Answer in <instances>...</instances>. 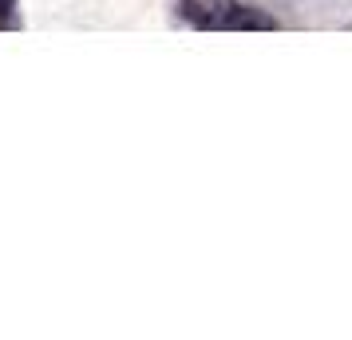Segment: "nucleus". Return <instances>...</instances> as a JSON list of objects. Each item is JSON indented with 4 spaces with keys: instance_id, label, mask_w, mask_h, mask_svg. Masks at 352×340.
Wrapping results in <instances>:
<instances>
[{
    "instance_id": "nucleus-3",
    "label": "nucleus",
    "mask_w": 352,
    "mask_h": 340,
    "mask_svg": "<svg viewBox=\"0 0 352 340\" xmlns=\"http://www.w3.org/2000/svg\"><path fill=\"white\" fill-rule=\"evenodd\" d=\"M16 0H0V28H16Z\"/></svg>"
},
{
    "instance_id": "nucleus-1",
    "label": "nucleus",
    "mask_w": 352,
    "mask_h": 340,
    "mask_svg": "<svg viewBox=\"0 0 352 340\" xmlns=\"http://www.w3.org/2000/svg\"><path fill=\"white\" fill-rule=\"evenodd\" d=\"M234 12V0H182V16L194 20L198 28H226Z\"/></svg>"
},
{
    "instance_id": "nucleus-2",
    "label": "nucleus",
    "mask_w": 352,
    "mask_h": 340,
    "mask_svg": "<svg viewBox=\"0 0 352 340\" xmlns=\"http://www.w3.org/2000/svg\"><path fill=\"white\" fill-rule=\"evenodd\" d=\"M250 32V28H257V32H273L277 28V20L261 16V12H254V8H241V4H234V12H230V20H226V32Z\"/></svg>"
}]
</instances>
